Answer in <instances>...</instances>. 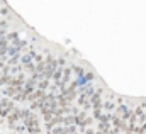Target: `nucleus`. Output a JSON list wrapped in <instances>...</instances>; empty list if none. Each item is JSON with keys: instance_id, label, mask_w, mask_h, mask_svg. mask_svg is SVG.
<instances>
[{"instance_id": "nucleus-10", "label": "nucleus", "mask_w": 146, "mask_h": 134, "mask_svg": "<svg viewBox=\"0 0 146 134\" xmlns=\"http://www.w3.org/2000/svg\"><path fill=\"white\" fill-rule=\"evenodd\" d=\"M85 134H95V133H94V129H87V131H85Z\"/></svg>"}, {"instance_id": "nucleus-8", "label": "nucleus", "mask_w": 146, "mask_h": 134, "mask_svg": "<svg viewBox=\"0 0 146 134\" xmlns=\"http://www.w3.org/2000/svg\"><path fill=\"white\" fill-rule=\"evenodd\" d=\"M94 117H95V119H100V117H102V115H100V110H94Z\"/></svg>"}, {"instance_id": "nucleus-4", "label": "nucleus", "mask_w": 146, "mask_h": 134, "mask_svg": "<svg viewBox=\"0 0 146 134\" xmlns=\"http://www.w3.org/2000/svg\"><path fill=\"white\" fill-rule=\"evenodd\" d=\"M85 121H87V115L82 112V114H78L76 117H75V122L76 124H80V126H85Z\"/></svg>"}, {"instance_id": "nucleus-3", "label": "nucleus", "mask_w": 146, "mask_h": 134, "mask_svg": "<svg viewBox=\"0 0 146 134\" xmlns=\"http://www.w3.org/2000/svg\"><path fill=\"white\" fill-rule=\"evenodd\" d=\"M42 97H44V92H42V90H34V92L27 97V100L33 102V100H37V99H42Z\"/></svg>"}, {"instance_id": "nucleus-1", "label": "nucleus", "mask_w": 146, "mask_h": 134, "mask_svg": "<svg viewBox=\"0 0 146 134\" xmlns=\"http://www.w3.org/2000/svg\"><path fill=\"white\" fill-rule=\"evenodd\" d=\"M19 117H21V110H19V109H14V110L7 115V122H9L10 126H14V122L19 121Z\"/></svg>"}, {"instance_id": "nucleus-6", "label": "nucleus", "mask_w": 146, "mask_h": 134, "mask_svg": "<svg viewBox=\"0 0 146 134\" xmlns=\"http://www.w3.org/2000/svg\"><path fill=\"white\" fill-rule=\"evenodd\" d=\"M53 75H54V80H56V82L60 83V82H61V75H63V71H61V68H58V70H56V71L53 73Z\"/></svg>"}, {"instance_id": "nucleus-7", "label": "nucleus", "mask_w": 146, "mask_h": 134, "mask_svg": "<svg viewBox=\"0 0 146 134\" xmlns=\"http://www.w3.org/2000/svg\"><path fill=\"white\" fill-rule=\"evenodd\" d=\"M2 78H0V83H10L12 82V76H9V75H0Z\"/></svg>"}, {"instance_id": "nucleus-5", "label": "nucleus", "mask_w": 146, "mask_h": 134, "mask_svg": "<svg viewBox=\"0 0 146 134\" xmlns=\"http://www.w3.org/2000/svg\"><path fill=\"white\" fill-rule=\"evenodd\" d=\"M21 90H22V88H17V87H9V90H7V95H17Z\"/></svg>"}, {"instance_id": "nucleus-2", "label": "nucleus", "mask_w": 146, "mask_h": 134, "mask_svg": "<svg viewBox=\"0 0 146 134\" xmlns=\"http://www.w3.org/2000/svg\"><path fill=\"white\" fill-rule=\"evenodd\" d=\"M24 82H26V78H24V75H19V76H15V78H12V82H10V85H12V87H17V88H21V87L24 85Z\"/></svg>"}, {"instance_id": "nucleus-9", "label": "nucleus", "mask_w": 146, "mask_h": 134, "mask_svg": "<svg viewBox=\"0 0 146 134\" xmlns=\"http://www.w3.org/2000/svg\"><path fill=\"white\" fill-rule=\"evenodd\" d=\"M73 70H75V71L78 73V75H82V73H83V71H82V68H78V66H75V68H73Z\"/></svg>"}]
</instances>
